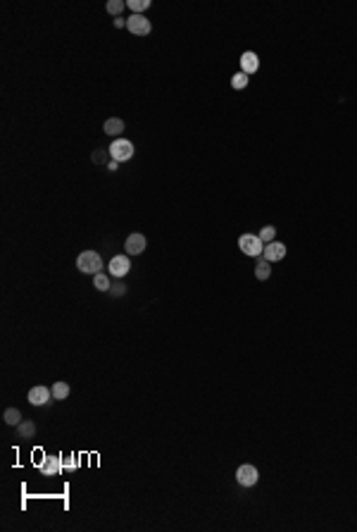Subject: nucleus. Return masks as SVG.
Wrapping results in <instances>:
<instances>
[{
    "mask_svg": "<svg viewBox=\"0 0 357 532\" xmlns=\"http://www.w3.org/2000/svg\"><path fill=\"white\" fill-rule=\"evenodd\" d=\"M76 268L81 270L83 275H98V272L103 270V258H100V253H96V251H83V253H79V258H76Z\"/></svg>",
    "mask_w": 357,
    "mask_h": 532,
    "instance_id": "obj_1",
    "label": "nucleus"
},
{
    "mask_svg": "<svg viewBox=\"0 0 357 532\" xmlns=\"http://www.w3.org/2000/svg\"><path fill=\"white\" fill-rule=\"evenodd\" d=\"M264 246H267V243L262 241L257 234H243L238 239V249L243 251L246 256H253V258L262 256V253H264Z\"/></svg>",
    "mask_w": 357,
    "mask_h": 532,
    "instance_id": "obj_2",
    "label": "nucleus"
},
{
    "mask_svg": "<svg viewBox=\"0 0 357 532\" xmlns=\"http://www.w3.org/2000/svg\"><path fill=\"white\" fill-rule=\"evenodd\" d=\"M110 158L117 162H126L133 158V144L129 138H115L110 144Z\"/></svg>",
    "mask_w": 357,
    "mask_h": 532,
    "instance_id": "obj_3",
    "label": "nucleus"
},
{
    "mask_svg": "<svg viewBox=\"0 0 357 532\" xmlns=\"http://www.w3.org/2000/svg\"><path fill=\"white\" fill-rule=\"evenodd\" d=\"M126 29H129V34H133V36H148L152 31V24L148 22V17H143V14H129Z\"/></svg>",
    "mask_w": 357,
    "mask_h": 532,
    "instance_id": "obj_4",
    "label": "nucleus"
},
{
    "mask_svg": "<svg viewBox=\"0 0 357 532\" xmlns=\"http://www.w3.org/2000/svg\"><path fill=\"white\" fill-rule=\"evenodd\" d=\"M145 246H148V239H145L143 234H138V232H133V234L126 236V241H124V251H126V256H141L145 251Z\"/></svg>",
    "mask_w": 357,
    "mask_h": 532,
    "instance_id": "obj_5",
    "label": "nucleus"
},
{
    "mask_svg": "<svg viewBox=\"0 0 357 532\" xmlns=\"http://www.w3.org/2000/svg\"><path fill=\"white\" fill-rule=\"evenodd\" d=\"M257 477H260V473H257V468L255 465H240L238 470H236V480H238V484H243V487H253L255 482H257Z\"/></svg>",
    "mask_w": 357,
    "mask_h": 532,
    "instance_id": "obj_6",
    "label": "nucleus"
},
{
    "mask_svg": "<svg viewBox=\"0 0 357 532\" xmlns=\"http://www.w3.org/2000/svg\"><path fill=\"white\" fill-rule=\"evenodd\" d=\"M110 275L112 277H124V275H129V270H131V260H129V256L124 253V256H115L110 260Z\"/></svg>",
    "mask_w": 357,
    "mask_h": 532,
    "instance_id": "obj_7",
    "label": "nucleus"
},
{
    "mask_svg": "<svg viewBox=\"0 0 357 532\" xmlns=\"http://www.w3.org/2000/svg\"><path fill=\"white\" fill-rule=\"evenodd\" d=\"M62 456H46L43 458V463H41V473L46 477H55V475H60L62 473Z\"/></svg>",
    "mask_w": 357,
    "mask_h": 532,
    "instance_id": "obj_8",
    "label": "nucleus"
},
{
    "mask_svg": "<svg viewBox=\"0 0 357 532\" xmlns=\"http://www.w3.org/2000/svg\"><path fill=\"white\" fill-rule=\"evenodd\" d=\"M50 396H53V392L48 387H34L29 392V403L31 406H46L50 401Z\"/></svg>",
    "mask_w": 357,
    "mask_h": 532,
    "instance_id": "obj_9",
    "label": "nucleus"
},
{
    "mask_svg": "<svg viewBox=\"0 0 357 532\" xmlns=\"http://www.w3.org/2000/svg\"><path fill=\"white\" fill-rule=\"evenodd\" d=\"M257 69H260V57L255 55V53L248 50V53L240 55V72H243V74H255Z\"/></svg>",
    "mask_w": 357,
    "mask_h": 532,
    "instance_id": "obj_10",
    "label": "nucleus"
},
{
    "mask_svg": "<svg viewBox=\"0 0 357 532\" xmlns=\"http://www.w3.org/2000/svg\"><path fill=\"white\" fill-rule=\"evenodd\" d=\"M286 256V246L279 241H272L264 246V260H269V263H274V260H281V258Z\"/></svg>",
    "mask_w": 357,
    "mask_h": 532,
    "instance_id": "obj_11",
    "label": "nucleus"
},
{
    "mask_svg": "<svg viewBox=\"0 0 357 532\" xmlns=\"http://www.w3.org/2000/svg\"><path fill=\"white\" fill-rule=\"evenodd\" d=\"M103 132L107 134V136H117V138H119V134L124 132V119L110 117V119H107V122L103 125Z\"/></svg>",
    "mask_w": 357,
    "mask_h": 532,
    "instance_id": "obj_12",
    "label": "nucleus"
},
{
    "mask_svg": "<svg viewBox=\"0 0 357 532\" xmlns=\"http://www.w3.org/2000/svg\"><path fill=\"white\" fill-rule=\"evenodd\" d=\"M50 392H53V399H57V401H64L69 394H72V389H69L67 382H55Z\"/></svg>",
    "mask_w": 357,
    "mask_h": 532,
    "instance_id": "obj_13",
    "label": "nucleus"
},
{
    "mask_svg": "<svg viewBox=\"0 0 357 532\" xmlns=\"http://www.w3.org/2000/svg\"><path fill=\"white\" fill-rule=\"evenodd\" d=\"M17 432H19L21 439H31V437L36 435V425H34L31 420H27V422L21 420L19 425H17Z\"/></svg>",
    "mask_w": 357,
    "mask_h": 532,
    "instance_id": "obj_14",
    "label": "nucleus"
},
{
    "mask_svg": "<svg viewBox=\"0 0 357 532\" xmlns=\"http://www.w3.org/2000/svg\"><path fill=\"white\" fill-rule=\"evenodd\" d=\"M93 287H96L98 291H110V289H112L110 277L103 275V272H98V275H93Z\"/></svg>",
    "mask_w": 357,
    "mask_h": 532,
    "instance_id": "obj_15",
    "label": "nucleus"
},
{
    "mask_svg": "<svg viewBox=\"0 0 357 532\" xmlns=\"http://www.w3.org/2000/svg\"><path fill=\"white\" fill-rule=\"evenodd\" d=\"M269 275H272L269 260H257V265H255V277L257 279H269Z\"/></svg>",
    "mask_w": 357,
    "mask_h": 532,
    "instance_id": "obj_16",
    "label": "nucleus"
},
{
    "mask_svg": "<svg viewBox=\"0 0 357 532\" xmlns=\"http://www.w3.org/2000/svg\"><path fill=\"white\" fill-rule=\"evenodd\" d=\"M126 5H129V10H131L133 14H141L143 10H148V7H150V0H129Z\"/></svg>",
    "mask_w": 357,
    "mask_h": 532,
    "instance_id": "obj_17",
    "label": "nucleus"
},
{
    "mask_svg": "<svg viewBox=\"0 0 357 532\" xmlns=\"http://www.w3.org/2000/svg\"><path fill=\"white\" fill-rule=\"evenodd\" d=\"M3 418H5L7 425H19V422H21V413L17 411V408H7Z\"/></svg>",
    "mask_w": 357,
    "mask_h": 532,
    "instance_id": "obj_18",
    "label": "nucleus"
},
{
    "mask_svg": "<svg viewBox=\"0 0 357 532\" xmlns=\"http://www.w3.org/2000/svg\"><path fill=\"white\" fill-rule=\"evenodd\" d=\"M257 236H260V239H262L264 243H272V241L276 239V229L272 227V224H267V227H262V229H260V234H257Z\"/></svg>",
    "mask_w": 357,
    "mask_h": 532,
    "instance_id": "obj_19",
    "label": "nucleus"
},
{
    "mask_svg": "<svg viewBox=\"0 0 357 532\" xmlns=\"http://www.w3.org/2000/svg\"><path fill=\"white\" fill-rule=\"evenodd\" d=\"M248 81H250V79H248V74H243V72H238V74H234V76H231V86H234L236 91L246 89V86H248Z\"/></svg>",
    "mask_w": 357,
    "mask_h": 532,
    "instance_id": "obj_20",
    "label": "nucleus"
},
{
    "mask_svg": "<svg viewBox=\"0 0 357 532\" xmlns=\"http://www.w3.org/2000/svg\"><path fill=\"white\" fill-rule=\"evenodd\" d=\"M124 7H126V3H124V0H110V3L105 5V10H107L110 14H119Z\"/></svg>",
    "mask_w": 357,
    "mask_h": 532,
    "instance_id": "obj_21",
    "label": "nucleus"
},
{
    "mask_svg": "<svg viewBox=\"0 0 357 532\" xmlns=\"http://www.w3.org/2000/svg\"><path fill=\"white\" fill-rule=\"evenodd\" d=\"M110 291H112V296H122L124 291H126V287H124V284L119 282V284H112V289H110Z\"/></svg>",
    "mask_w": 357,
    "mask_h": 532,
    "instance_id": "obj_22",
    "label": "nucleus"
},
{
    "mask_svg": "<svg viewBox=\"0 0 357 532\" xmlns=\"http://www.w3.org/2000/svg\"><path fill=\"white\" fill-rule=\"evenodd\" d=\"M62 465H64V468H67V470H74V468H76V458H74V456H69V458H62Z\"/></svg>",
    "mask_w": 357,
    "mask_h": 532,
    "instance_id": "obj_23",
    "label": "nucleus"
},
{
    "mask_svg": "<svg viewBox=\"0 0 357 532\" xmlns=\"http://www.w3.org/2000/svg\"><path fill=\"white\" fill-rule=\"evenodd\" d=\"M115 27H117V29L126 27V19H122V17H117V19H115Z\"/></svg>",
    "mask_w": 357,
    "mask_h": 532,
    "instance_id": "obj_24",
    "label": "nucleus"
},
{
    "mask_svg": "<svg viewBox=\"0 0 357 532\" xmlns=\"http://www.w3.org/2000/svg\"><path fill=\"white\" fill-rule=\"evenodd\" d=\"M117 160H110V162H107V170H110V172H115V170H117Z\"/></svg>",
    "mask_w": 357,
    "mask_h": 532,
    "instance_id": "obj_25",
    "label": "nucleus"
}]
</instances>
